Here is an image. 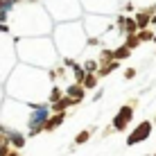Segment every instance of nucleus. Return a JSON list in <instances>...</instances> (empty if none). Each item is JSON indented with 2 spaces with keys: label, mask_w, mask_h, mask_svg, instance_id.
<instances>
[{
  "label": "nucleus",
  "mask_w": 156,
  "mask_h": 156,
  "mask_svg": "<svg viewBox=\"0 0 156 156\" xmlns=\"http://www.w3.org/2000/svg\"><path fill=\"white\" fill-rule=\"evenodd\" d=\"M149 131H152V122H147V120H145V122H140V125L136 127V131H133L131 136L127 138V143H129V145L140 143V140H145V138L149 136Z\"/></svg>",
  "instance_id": "nucleus-1"
},
{
  "label": "nucleus",
  "mask_w": 156,
  "mask_h": 156,
  "mask_svg": "<svg viewBox=\"0 0 156 156\" xmlns=\"http://www.w3.org/2000/svg\"><path fill=\"white\" fill-rule=\"evenodd\" d=\"M131 113H133L131 106H122L120 113H118V118L113 120V127H115V129H125V127H127V122L131 120Z\"/></svg>",
  "instance_id": "nucleus-2"
},
{
  "label": "nucleus",
  "mask_w": 156,
  "mask_h": 156,
  "mask_svg": "<svg viewBox=\"0 0 156 156\" xmlns=\"http://www.w3.org/2000/svg\"><path fill=\"white\" fill-rule=\"evenodd\" d=\"M156 7H152L149 12H140L136 16V25H138V30H147V25H149V20H152V12H154Z\"/></svg>",
  "instance_id": "nucleus-3"
},
{
  "label": "nucleus",
  "mask_w": 156,
  "mask_h": 156,
  "mask_svg": "<svg viewBox=\"0 0 156 156\" xmlns=\"http://www.w3.org/2000/svg\"><path fill=\"white\" fill-rule=\"evenodd\" d=\"M68 98H70L75 104H77V102H82V98H84V86L82 84H77V86H70V88H68Z\"/></svg>",
  "instance_id": "nucleus-4"
},
{
  "label": "nucleus",
  "mask_w": 156,
  "mask_h": 156,
  "mask_svg": "<svg viewBox=\"0 0 156 156\" xmlns=\"http://www.w3.org/2000/svg\"><path fill=\"white\" fill-rule=\"evenodd\" d=\"M120 25H122V30H125L127 34H136L138 32V25H136L133 18H120Z\"/></svg>",
  "instance_id": "nucleus-5"
},
{
  "label": "nucleus",
  "mask_w": 156,
  "mask_h": 156,
  "mask_svg": "<svg viewBox=\"0 0 156 156\" xmlns=\"http://www.w3.org/2000/svg\"><path fill=\"white\" fill-rule=\"evenodd\" d=\"M129 52H131V50H129L127 45H122V48H118V50H113V59H115V61H120V59H127Z\"/></svg>",
  "instance_id": "nucleus-6"
},
{
  "label": "nucleus",
  "mask_w": 156,
  "mask_h": 156,
  "mask_svg": "<svg viewBox=\"0 0 156 156\" xmlns=\"http://www.w3.org/2000/svg\"><path fill=\"white\" fill-rule=\"evenodd\" d=\"M84 82H82V86H86V88H95V86H98V77H95V75H84Z\"/></svg>",
  "instance_id": "nucleus-7"
},
{
  "label": "nucleus",
  "mask_w": 156,
  "mask_h": 156,
  "mask_svg": "<svg viewBox=\"0 0 156 156\" xmlns=\"http://www.w3.org/2000/svg\"><path fill=\"white\" fill-rule=\"evenodd\" d=\"M63 122V113H57L55 118H50V120H48V125H45V129H55V127H59Z\"/></svg>",
  "instance_id": "nucleus-8"
},
{
  "label": "nucleus",
  "mask_w": 156,
  "mask_h": 156,
  "mask_svg": "<svg viewBox=\"0 0 156 156\" xmlns=\"http://www.w3.org/2000/svg\"><path fill=\"white\" fill-rule=\"evenodd\" d=\"M125 45L129 48V50H133V48H138V45H140V41H138V36H136V34H129Z\"/></svg>",
  "instance_id": "nucleus-9"
},
{
  "label": "nucleus",
  "mask_w": 156,
  "mask_h": 156,
  "mask_svg": "<svg viewBox=\"0 0 156 156\" xmlns=\"http://www.w3.org/2000/svg\"><path fill=\"white\" fill-rule=\"evenodd\" d=\"M136 36H138V41H140V43H143V41H149V39H154V34H152V32H147V30H140Z\"/></svg>",
  "instance_id": "nucleus-10"
},
{
  "label": "nucleus",
  "mask_w": 156,
  "mask_h": 156,
  "mask_svg": "<svg viewBox=\"0 0 156 156\" xmlns=\"http://www.w3.org/2000/svg\"><path fill=\"white\" fill-rule=\"evenodd\" d=\"M86 140H88V131H82V133L77 136V140H75V143H86Z\"/></svg>",
  "instance_id": "nucleus-11"
},
{
  "label": "nucleus",
  "mask_w": 156,
  "mask_h": 156,
  "mask_svg": "<svg viewBox=\"0 0 156 156\" xmlns=\"http://www.w3.org/2000/svg\"><path fill=\"white\" fill-rule=\"evenodd\" d=\"M59 98H61V90H59V88H55V90L50 93V100H52V102H57Z\"/></svg>",
  "instance_id": "nucleus-12"
},
{
  "label": "nucleus",
  "mask_w": 156,
  "mask_h": 156,
  "mask_svg": "<svg viewBox=\"0 0 156 156\" xmlns=\"http://www.w3.org/2000/svg\"><path fill=\"white\" fill-rule=\"evenodd\" d=\"M95 68H98V61H88V63H86V70H95Z\"/></svg>",
  "instance_id": "nucleus-13"
},
{
  "label": "nucleus",
  "mask_w": 156,
  "mask_h": 156,
  "mask_svg": "<svg viewBox=\"0 0 156 156\" xmlns=\"http://www.w3.org/2000/svg\"><path fill=\"white\" fill-rule=\"evenodd\" d=\"M133 75H136V70H133V68H129V70H125V77L129 79V77H133Z\"/></svg>",
  "instance_id": "nucleus-14"
},
{
  "label": "nucleus",
  "mask_w": 156,
  "mask_h": 156,
  "mask_svg": "<svg viewBox=\"0 0 156 156\" xmlns=\"http://www.w3.org/2000/svg\"><path fill=\"white\" fill-rule=\"evenodd\" d=\"M5 156H20V154H18V152H7Z\"/></svg>",
  "instance_id": "nucleus-15"
},
{
  "label": "nucleus",
  "mask_w": 156,
  "mask_h": 156,
  "mask_svg": "<svg viewBox=\"0 0 156 156\" xmlns=\"http://www.w3.org/2000/svg\"><path fill=\"white\" fill-rule=\"evenodd\" d=\"M149 23H156V16H154V18H152V20H149Z\"/></svg>",
  "instance_id": "nucleus-16"
}]
</instances>
